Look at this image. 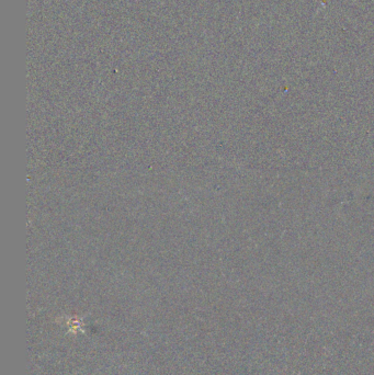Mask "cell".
<instances>
[{"label": "cell", "instance_id": "1", "mask_svg": "<svg viewBox=\"0 0 374 375\" xmlns=\"http://www.w3.org/2000/svg\"><path fill=\"white\" fill-rule=\"evenodd\" d=\"M66 326H67V331H68L69 335L75 336L77 334H79V332H82V334H84L82 318L68 317L67 319H66Z\"/></svg>", "mask_w": 374, "mask_h": 375}]
</instances>
